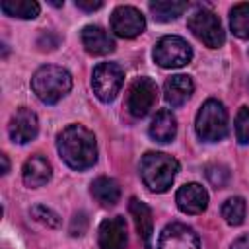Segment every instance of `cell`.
I'll use <instances>...</instances> for the list:
<instances>
[{
  "instance_id": "cell-1",
  "label": "cell",
  "mask_w": 249,
  "mask_h": 249,
  "mask_svg": "<svg viewBox=\"0 0 249 249\" xmlns=\"http://www.w3.org/2000/svg\"><path fill=\"white\" fill-rule=\"evenodd\" d=\"M56 150L64 163L76 171L88 169L97 161V142L89 128L68 124L56 136Z\"/></svg>"
},
{
  "instance_id": "cell-2",
  "label": "cell",
  "mask_w": 249,
  "mask_h": 249,
  "mask_svg": "<svg viewBox=\"0 0 249 249\" xmlns=\"http://www.w3.org/2000/svg\"><path fill=\"white\" fill-rule=\"evenodd\" d=\"M179 171V161L163 152H146L140 160V177L152 193H165Z\"/></svg>"
},
{
  "instance_id": "cell-3",
  "label": "cell",
  "mask_w": 249,
  "mask_h": 249,
  "mask_svg": "<svg viewBox=\"0 0 249 249\" xmlns=\"http://www.w3.org/2000/svg\"><path fill=\"white\" fill-rule=\"evenodd\" d=\"M31 89L43 103H56L72 89V76L66 68L45 64L35 70L31 78Z\"/></svg>"
},
{
  "instance_id": "cell-4",
  "label": "cell",
  "mask_w": 249,
  "mask_h": 249,
  "mask_svg": "<svg viewBox=\"0 0 249 249\" xmlns=\"http://www.w3.org/2000/svg\"><path fill=\"white\" fill-rule=\"evenodd\" d=\"M196 134L204 142H218L228 134V111L218 99H208L196 113Z\"/></svg>"
},
{
  "instance_id": "cell-5",
  "label": "cell",
  "mask_w": 249,
  "mask_h": 249,
  "mask_svg": "<svg viewBox=\"0 0 249 249\" xmlns=\"http://www.w3.org/2000/svg\"><path fill=\"white\" fill-rule=\"evenodd\" d=\"M189 29L193 31V35L202 41L208 49H218L224 45L226 41V35H224V29H222V23H220V18L210 12V10H204V8H198L196 12H193L189 16V21H187Z\"/></svg>"
},
{
  "instance_id": "cell-6",
  "label": "cell",
  "mask_w": 249,
  "mask_h": 249,
  "mask_svg": "<svg viewBox=\"0 0 249 249\" xmlns=\"http://www.w3.org/2000/svg\"><path fill=\"white\" fill-rule=\"evenodd\" d=\"M193 58L191 45L179 35H165L154 47V60L161 68H181Z\"/></svg>"
},
{
  "instance_id": "cell-7",
  "label": "cell",
  "mask_w": 249,
  "mask_h": 249,
  "mask_svg": "<svg viewBox=\"0 0 249 249\" xmlns=\"http://www.w3.org/2000/svg\"><path fill=\"white\" fill-rule=\"evenodd\" d=\"M123 82H124V72L115 62H101L93 68L91 88H93V93L97 95V99H101L105 103H109L117 97V93L123 88Z\"/></svg>"
},
{
  "instance_id": "cell-8",
  "label": "cell",
  "mask_w": 249,
  "mask_h": 249,
  "mask_svg": "<svg viewBox=\"0 0 249 249\" xmlns=\"http://www.w3.org/2000/svg\"><path fill=\"white\" fill-rule=\"evenodd\" d=\"M156 101H158V86L152 78H136L130 84L126 95V109L132 117L136 119L146 117L156 105Z\"/></svg>"
},
{
  "instance_id": "cell-9",
  "label": "cell",
  "mask_w": 249,
  "mask_h": 249,
  "mask_svg": "<svg viewBox=\"0 0 249 249\" xmlns=\"http://www.w3.org/2000/svg\"><path fill=\"white\" fill-rule=\"evenodd\" d=\"M146 27V19L134 6H117L111 14V31L117 37L132 39L140 35Z\"/></svg>"
},
{
  "instance_id": "cell-10",
  "label": "cell",
  "mask_w": 249,
  "mask_h": 249,
  "mask_svg": "<svg viewBox=\"0 0 249 249\" xmlns=\"http://www.w3.org/2000/svg\"><path fill=\"white\" fill-rule=\"evenodd\" d=\"M198 235L193 228L173 222L165 226L158 239V249H198Z\"/></svg>"
},
{
  "instance_id": "cell-11",
  "label": "cell",
  "mask_w": 249,
  "mask_h": 249,
  "mask_svg": "<svg viewBox=\"0 0 249 249\" xmlns=\"http://www.w3.org/2000/svg\"><path fill=\"white\" fill-rule=\"evenodd\" d=\"M8 132H10V138L16 144L31 142L37 136V132H39V119H37V115L31 109H27V107H19L12 115V119H10Z\"/></svg>"
},
{
  "instance_id": "cell-12",
  "label": "cell",
  "mask_w": 249,
  "mask_h": 249,
  "mask_svg": "<svg viewBox=\"0 0 249 249\" xmlns=\"http://www.w3.org/2000/svg\"><path fill=\"white\" fill-rule=\"evenodd\" d=\"M97 243L99 249H124L128 243L126 220L123 216H113L103 220L97 230Z\"/></svg>"
},
{
  "instance_id": "cell-13",
  "label": "cell",
  "mask_w": 249,
  "mask_h": 249,
  "mask_svg": "<svg viewBox=\"0 0 249 249\" xmlns=\"http://www.w3.org/2000/svg\"><path fill=\"white\" fill-rule=\"evenodd\" d=\"M175 202L185 214H202L208 206V193L198 183H187L177 191Z\"/></svg>"
},
{
  "instance_id": "cell-14",
  "label": "cell",
  "mask_w": 249,
  "mask_h": 249,
  "mask_svg": "<svg viewBox=\"0 0 249 249\" xmlns=\"http://www.w3.org/2000/svg\"><path fill=\"white\" fill-rule=\"evenodd\" d=\"M82 45L93 56H103L115 51V41L99 25H86L82 29Z\"/></svg>"
},
{
  "instance_id": "cell-15",
  "label": "cell",
  "mask_w": 249,
  "mask_h": 249,
  "mask_svg": "<svg viewBox=\"0 0 249 249\" xmlns=\"http://www.w3.org/2000/svg\"><path fill=\"white\" fill-rule=\"evenodd\" d=\"M128 212L134 220V226H136V231L140 235V239L144 241L146 247H150L152 243V233H154V218H152V210L146 202L138 200V198H130L128 200Z\"/></svg>"
},
{
  "instance_id": "cell-16",
  "label": "cell",
  "mask_w": 249,
  "mask_h": 249,
  "mask_svg": "<svg viewBox=\"0 0 249 249\" xmlns=\"http://www.w3.org/2000/svg\"><path fill=\"white\" fill-rule=\"evenodd\" d=\"M51 175H53V169H51V163L43 158V156H31L25 163H23V169H21V177H23V183L31 189H37V187H43L51 181Z\"/></svg>"
},
{
  "instance_id": "cell-17",
  "label": "cell",
  "mask_w": 249,
  "mask_h": 249,
  "mask_svg": "<svg viewBox=\"0 0 249 249\" xmlns=\"http://www.w3.org/2000/svg\"><path fill=\"white\" fill-rule=\"evenodd\" d=\"M193 89H195V84L189 76L185 74H177V76H171L165 80L163 84V93H165V101L171 105V107H181L191 95H193Z\"/></svg>"
},
{
  "instance_id": "cell-18",
  "label": "cell",
  "mask_w": 249,
  "mask_h": 249,
  "mask_svg": "<svg viewBox=\"0 0 249 249\" xmlns=\"http://www.w3.org/2000/svg\"><path fill=\"white\" fill-rule=\"evenodd\" d=\"M177 134V121L173 117V113L169 109H161L156 113V117L152 119V124H150V136L156 140V142H171Z\"/></svg>"
},
{
  "instance_id": "cell-19",
  "label": "cell",
  "mask_w": 249,
  "mask_h": 249,
  "mask_svg": "<svg viewBox=\"0 0 249 249\" xmlns=\"http://www.w3.org/2000/svg\"><path fill=\"white\" fill-rule=\"evenodd\" d=\"M91 196L101 204V206H115L121 198V187L115 179L111 177H97L91 183Z\"/></svg>"
},
{
  "instance_id": "cell-20",
  "label": "cell",
  "mask_w": 249,
  "mask_h": 249,
  "mask_svg": "<svg viewBox=\"0 0 249 249\" xmlns=\"http://www.w3.org/2000/svg\"><path fill=\"white\" fill-rule=\"evenodd\" d=\"M0 10L6 16L19 18V19H33L39 16V4L33 0H2Z\"/></svg>"
},
{
  "instance_id": "cell-21",
  "label": "cell",
  "mask_w": 249,
  "mask_h": 249,
  "mask_svg": "<svg viewBox=\"0 0 249 249\" xmlns=\"http://www.w3.org/2000/svg\"><path fill=\"white\" fill-rule=\"evenodd\" d=\"M187 10L185 2L177 0H163V2H150V12L156 21H171L177 19Z\"/></svg>"
},
{
  "instance_id": "cell-22",
  "label": "cell",
  "mask_w": 249,
  "mask_h": 249,
  "mask_svg": "<svg viewBox=\"0 0 249 249\" xmlns=\"http://www.w3.org/2000/svg\"><path fill=\"white\" fill-rule=\"evenodd\" d=\"M230 25L235 37L249 39V2L235 4L230 12Z\"/></svg>"
},
{
  "instance_id": "cell-23",
  "label": "cell",
  "mask_w": 249,
  "mask_h": 249,
  "mask_svg": "<svg viewBox=\"0 0 249 249\" xmlns=\"http://www.w3.org/2000/svg\"><path fill=\"white\" fill-rule=\"evenodd\" d=\"M245 200L241 196H230L224 204H222V218L230 224V226H239L245 220Z\"/></svg>"
},
{
  "instance_id": "cell-24",
  "label": "cell",
  "mask_w": 249,
  "mask_h": 249,
  "mask_svg": "<svg viewBox=\"0 0 249 249\" xmlns=\"http://www.w3.org/2000/svg\"><path fill=\"white\" fill-rule=\"evenodd\" d=\"M206 179L212 187L222 189L230 181V169L222 163H210V165H206Z\"/></svg>"
},
{
  "instance_id": "cell-25",
  "label": "cell",
  "mask_w": 249,
  "mask_h": 249,
  "mask_svg": "<svg viewBox=\"0 0 249 249\" xmlns=\"http://www.w3.org/2000/svg\"><path fill=\"white\" fill-rule=\"evenodd\" d=\"M31 216H33L37 222L45 224L47 228H58V226H60V218H58V214H56L54 210L43 206V204L33 206V208H31Z\"/></svg>"
},
{
  "instance_id": "cell-26",
  "label": "cell",
  "mask_w": 249,
  "mask_h": 249,
  "mask_svg": "<svg viewBox=\"0 0 249 249\" xmlns=\"http://www.w3.org/2000/svg\"><path fill=\"white\" fill-rule=\"evenodd\" d=\"M235 138L239 144H249V109L241 107L235 115Z\"/></svg>"
},
{
  "instance_id": "cell-27",
  "label": "cell",
  "mask_w": 249,
  "mask_h": 249,
  "mask_svg": "<svg viewBox=\"0 0 249 249\" xmlns=\"http://www.w3.org/2000/svg\"><path fill=\"white\" fill-rule=\"evenodd\" d=\"M86 230H88V216L84 212L74 214V218L70 222V233L72 235H84Z\"/></svg>"
},
{
  "instance_id": "cell-28",
  "label": "cell",
  "mask_w": 249,
  "mask_h": 249,
  "mask_svg": "<svg viewBox=\"0 0 249 249\" xmlns=\"http://www.w3.org/2000/svg\"><path fill=\"white\" fill-rule=\"evenodd\" d=\"M103 6V2L101 0H76V8H80V10H84V12H93V10H99Z\"/></svg>"
},
{
  "instance_id": "cell-29",
  "label": "cell",
  "mask_w": 249,
  "mask_h": 249,
  "mask_svg": "<svg viewBox=\"0 0 249 249\" xmlns=\"http://www.w3.org/2000/svg\"><path fill=\"white\" fill-rule=\"evenodd\" d=\"M230 249H249V233H245V235L237 237V239L231 243V247H230Z\"/></svg>"
},
{
  "instance_id": "cell-30",
  "label": "cell",
  "mask_w": 249,
  "mask_h": 249,
  "mask_svg": "<svg viewBox=\"0 0 249 249\" xmlns=\"http://www.w3.org/2000/svg\"><path fill=\"white\" fill-rule=\"evenodd\" d=\"M0 160H2V173H8V169H10V163H8V158H6V154H2V156H0Z\"/></svg>"
}]
</instances>
